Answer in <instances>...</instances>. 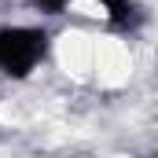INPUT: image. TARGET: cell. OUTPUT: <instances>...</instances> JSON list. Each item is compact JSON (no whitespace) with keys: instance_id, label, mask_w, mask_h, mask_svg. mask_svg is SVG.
Returning <instances> with one entry per match:
<instances>
[{"instance_id":"3957f363","label":"cell","mask_w":158,"mask_h":158,"mask_svg":"<svg viewBox=\"0 0 158 158\" xmlns=\"http://www.w3.org/2000/svg\"><path fill=\"white\" fill-rule=\"evenodd\" d=\"M74 4H77V0H30V7H33V11H40V15H48V19L66 15Z\"/></svg>"},{"instance_id":"7a4b0ae2","label":"cell","mask_w":158,"mask_h":158,"mask_svg":"<svg viewBox=\"0 0 158 158\" xmlns=\"http://www.w3.org/2000/svg\"><path fill=\"white\" fill-rule=\"evenodd\" d=\"M92 4L99 7L103 22L114 26V30H132V26L143 22V7L136 0H92Z\"/></svg>"},{"instance_id":"6da1fadb","label":"cell","mask_w":158,"mask_h":158,"mask_svg":"<svg viewBox=\"0 0 158 158\" xmlns=\"http://www.w3.org/2000/svg\"><path fill=\"white\" fill-rule=\"evenodd\" d=\"M52 55V33L33 22L0 26V77L30 81Z\"/></svg>"}]
</instances>
